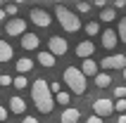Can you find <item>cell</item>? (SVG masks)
<instances>
[{
  "label": "cell",
  "mask_w": 126,
  "mask_h": 123,
  "mask_svg": "<svg viewBox=\"0 0 126 123\" xmlns=\"http://www.w3.org/2000/svg\"><path fill=\"white\" fill-rule=\"evenodd\" d=\"M31 99H33L36 109L41 111V114H50L52 107H55V97L50 92L48 88V81H43V78H36L31 83Z\"/></svg>",
  "instance_id": "obj_1"
},
{
  "label": "cell",
  "mask_w": 126,
  "mask_h": 123,
  "mask_svg": "<svg viewBox=\"0 0 126 123\" xmlns=\"http://www.w3.org/2000/svg\"><path fill=\"white\" fill-rule=\"evenodd\" d=\"M55 19L60 21V26L67 31V33H76L81 28V19H79L76 12H71L69 7L64 5H55Z\"/></svg>",
  "instance_id": "obj_2"
},
{
  "label": "cell",
  "mask_w": 126,
  "mask_h": 123,
  "mask_svg": "<svg viewBox=\"0 0 126 123\" xmlns=\"http://www.w3.org/2000/svg\"><path fill=\"white\" fill-rule=\"evenodd\" d=\"M64 83L69 85V90L74 95H83L88 83H86V74L79 66H67L64 69Z\"/></svg>",
  "instance_id": "obj_3"
},
{
  "label": "cell",
  "mask_w": 126,
  "mask_h": 123,
  "mask_svg": "<svg viewBox=\"0 0 126 123\" xmlns=\"http://www.w3.org/2000/svg\"><path fill=\"white\" fill-rule=\"evenodd\" d=\"M48 50L55 57H64L69 52V43H67V38H62V36H50L48 38Z\"/></svg>",
  "instance_id": "obj_4"
},
{
  "label": "cell",
  "mask_w": 126,
  "mask_h": 123,
  "mask_svg": "<svg viewBox=\"0 0 126 123\" xmlns=\"http://www.w3.org/2000/svg\"><path fill=\"white\" fill-rule=\"evenodd\" d=\"M29 17H31V24H36V26H41V28H48L50 24H52L50 12L48 10H41V7H33V10L29 12Z\"/></svg>",
  "instance_id": "obj_5"
},
{
  "label": "cell",
  "mask_w": 126,
  "mask_h": 123,
  "mask_svg": "<svg viewBox=\"0 0 126 123\" xmlns=\"http://www.w3.org/2000/svg\"><path fill=\"white\" fill-rule=\"evenodd\" d=\"M24 31H26V19H21V17H12V19L5 24V33H7V36L19 38Z\"/></svg>",
  "instance_id": "obj_6"
},
{
  "label": "cell",
  "mask_w": 126,
  "mask_h": 123,
  "mask_svg": "<svg viewBox=\"0 0 126 123\" xmlns=\"http://www.w3.org/2000/svg\"><path fill=\"white\" fill-rule=\"evenodd\" d=\"M93 111H95V114H98V116H110V114H114V102L112 99H105V97H102V99H95V102H93Z\"/></svg>",
  "instance_id": "obj_7"
},
{
  "label": "cell",
  "mask_w": 126,
  "mask_h": 123,
  "mask_svg": "<svg viewBox=\"0 0 126 123\" xmlns=\"http://www.w3.org/2000/svg\"><path fill=\"white\" fill-rule=\"evenodd\" d=\"M100 66L105 71H110V69H124L126 66V55H110L100 62Z\"/></svg>",
  "instance_id": "obj_8"
},
{
  "label": "cell",
  "mask_w": 126,
  "mask_h": 123,
  "mask_svg": "<svg viewBox=\"0 0 126 123\" xmlns=\"http://www.w3.org/2000/svg\"><path fill=\"white\" fill-rule=\"evenodd\" d=\"M100 43H102V48L105 50H114L117 48V43H119V36L114 28H105L102 33H100Z\"/></svg>",
  "instance_id": "obj_9"
},
{
  "label": "cell",
  "mask_w": 126,
  "mask_h": 123,
  "mask_svg": "<svg viewBox=\"0 0 126 123\" xmlns=\"http://www.w3.org/2000/svg\"><path fill=\"white\" fill-rule=\"evenodd\" d=\"M19 38H21V48L29 50V52H33V50L41 48V38H38L36 33H29V31H24Z\"/></svg>",
  "instance_id": "obj_10"
},
{
  "label": "cell",
  "mask_w": 126,
  "mask_h": 123,
  "mask_svg": "<svg viewBox=\"0 0 126 123\" xmlns=\"http://www.w3.org/2000/svg\"><path fill=\"white\" fill-rule=\"evenodd\" d=\"M36 62L41 64V66H45V69H52L57 64V57L50 52V50H41L38 55H36Z\"/></svg>",
  "instance_id": "obj_11"
},
{
  "label": "cell",
  "mask_w": 126,
  "mask_h": 123,
  "mask_svg": "<svg viewBox=\"0 0 126 123\" xmlns=\"http://www.w3.org/2000/svg\"><path fill=\"white\" fill-rule=\"evenodd\" d=\"M81 118V111L76 107H64V111L60 114V123H79Z\"/></svg>",
  "instance_id": "obj_12"
},
{
  "label": "cell",
  "mask_w": 126,
  "mask_h": 123,
  "mask_svg": "<svg viewBox=\"0 0 126 123\" xmlns=\"http://www.w3.org/2000/svg\"><path fill=\"white\" fill-rule=\"evenodd\" d=\"M93 52H95L93 40H81V43L76 45V57H81V59H83V57H91Z\"/></svg>",
  "instance_id": "obj_13"
},
{
  "label": "cell",
  "mask_w": 126,
  "mask_h": 123,
  "mask_svg": "<svg viewBox=\"0 0 126 123\" xmlns=\"http://www.w3.org/2000/svg\"><path fill=\"white\" fill-rule=\"evenodd\" d=\"M10 111H12V114H17V116H21V114L26 111V102H24L19 95H14L12 99H10Z\"/></svg>",
  "instance_id": "obj_14"
},
{
  "label": "cell",
  "mask_w": 126,
  "mask_h": 123,
  "mask_svg": "<svg viewBox=\"0 0 126 123\" xmlns=\"http://www.w3.org/2000/svg\"><path fill=\"white\" fill-rule=\"evenodd\" d=\"M14 69H17V74H29V71L33 69V59H29V57H21V59H17Z\"/></svg>",
  "instance_id": "obj_15"
},
{
  "label": "cell",
  "mask_w": 126,
  "mask_h": 123,
  "mask_svg": "<svg viewBox=\"0 0 126 123\" xmlns=\"http://www.w3.org/2000/svg\"><path fill=\"white\" fill-rule=\"evenodd\" d=\"M81 71H83L86 76H95L98 74V64L91 59V57H83V64H81Z\"/></svg>",
  "instance_id": "obj_16"
},
{
  "label": "cell",
  "mask_w": 126,
  "mask_h": 123,
  "mask_svg": "<svg viewBox=\"0 0 126 123\" xmlns=\"http://www.w3.org/2000/svg\"><path fill=\"white\" fill-rule=\"evenodd\" d=\"M10 59H12V45L0 38V62H10Z\"/></svg>",
  "instance_id": "obj_17"
},
{
  "label": "cell",
  "mask_w": 126,
  "mask_h": 123,
  "mask_svg": "<svg viewBox=\"0 0 126 123\" xmlns=\"http://www.w3.org/2000/svg\"><path fill=\"white\" fill-rule=\"evenodd\" d=\"M117 19V10L114 7H102V12H100V21H105V24H110V21Z\"/></svg>",
  "instance_id": "obj_18"
},
{
  "label": "cell",
  "mask_w": 126,
  "mask_h": 123,
  "mask_svg": "<svg viewBox=\"0 0 126 123\" xmlns=\"http://www.w3.org/2000/svg\"><path fill=\"white\" fill-rule=\"evenodd\" d=\"M95 85L98 88H110L112 85V76L110 74H95Z\"/></svg>",
  "instance_id": "obj_19"
},
{
  "label": "cell",
  "mask_w": 126,
  "mask_h": 123,
  "mask_svg": "<svg viewBox=\"0 0 126 123\" xmlns=\"http://www.w3.org/2000/svg\"><path fill=\"white\" fill-rule=\"evenodd\" d=\"M55 102L60 104V107H69L71 95H69V92H62V90H57V92H55Z\"/></svg>",
  "instance_id": "obj_20"
},
{
  "label": "cell",
  "mask_w": 126,
  "mask_h": 123,
  "mask_svg": "<svg viewBox=\"0 0 126 123\" xmlns=\"http://www.w3.org/2000/svg\"><path fill=\"white\" fill-rule=\"evenodd\" d=\"M117 36H119V40L126 45V17H121L119 24H117Z\"/></svg>",
  "instance_id": "obj_21"
},
{
  "label": "cell",
  "mask_w": 126,
  "mask_h": 123,
  "mask_svg": "<svg viewBox=\"0 0 126 123\" xmlns=\"http://www.w3.org/2000/svg\"><path fill=\"white\" fill-rule=\"evenodd\" d=\"M12 85H14V88H17V90H24V88H26V85H29V81H26V76H24V74H19V76H14V78H12Z\"/></svg>",
  "instance_id": "obj_22"
},
{
  "label": "cell",
  "mask_w": 126,
  "mask_h": 123,
  "mask_svg": "<svg viewBox=\"0 0 126 123\" xmlns=\"http://www.w3.org/2000/svg\"><path fill=\"white\" fill-rule=\"evenodd\" d=\"M86 33L88 36H98L100 33V24L98 21H88V24H86Z\"/></svg>",
  "instance_id": "obj_23"
},
{
  "label": "cell",
  "mask_w": 126,
  "mask_h": 123,
  "mask_svg": "<svg viewBox=\"0 0 126 123\" xmlns=\"http://www.w3.org/2000/svg\"><path fill=\"white\" fill-rule=\"evenodd\" d=\"M17 12H19V5H17V2H7L5 5V14L7 17H14Z\"/></svg>",
  "instance_id": "obj_24"
},
{
  "label": "cell",
  "mask_w": 126,
  "mask_h": 123,
  "mask_svg": "<svg viewBox=\"0 0 126 123\" xmlns=\"http://www.w3.org/2000/svg\"><path fill=\"white\" fill-rule=\"evenodd\" d=\"M7 85H12V76L10 74H0V88H7Z\"/></svg>",
  "instance_id": "obj_25"
},
{
  "label": "cell",
  "mask_w": 126,
  "mask_h": 123,
  "mask_svg": "<svg viewBox=\"0 0 126 123\" xmlns=\"http://www.w3.org/2000/svg\"><path fill=\"white\" fill-rule=\"evenodd\" d=\"M76 7H79V12H81V14L91 12V2H86V0H79V2H76Z\"/></svg>",
  "instance_id": "obj_26"
},
{
  "label": "cell",
  "mask_w": 126,
  "mask_h": 123,
  "mask_svg": "<svg viewBox=\"0 0 126 123\" xmlns=\"http://www.w3.org/2000/svg\"><path fill=\"white\" fill-rule=\"evenodd\" d=\"M114 111H126V97H119L114 104Z\"/></svg>",
  "instance_id": "obj_27"
},
{
  "label": "cell",
  "mask_w": 126,
  "mask_h": 123,
  "mask_svg": "<svg viewBox=\"0 0 126 123\" xmlns=\"http://www.w3.org/2000/svg\"><path fill=\"white\" fill-rule=\"evenodd\" d=\"M114 97H117V99H119V97H126V88H124V85L114 88Z\"/></svg>",
  "instance_id": "obj_28"
},
{
  "label": "cell",
  "mask_w": 126,
  "mask_h": 123,
  "mask_svg": "<svg viewBox=\"0 0 126 123\" xmlns=\"http://www.w3.org/2000/svg\"><path fill=\"white\" fill-rule=\"evenodd\" d=\"M86 123H102V116L93 114V116H88V118H86Z\"/></svg>",
  "instance_id": "obj_29"
},
{
  "label": "cell",
  "mask_w": 126,
  "mask_h": 123,
  "mask_svg": "<svg viewBox=\"0 0 126 123\" xmlns=\"http://www.w3.org/2000/svg\"><path fill=\"white\" fill-rule=\"evenodd\" d=\"M7 114H10V111H7L5 107H0V123H2V121H7Z\"/></svg>",
  "instance_id": "obj_30"
},
{
  "label": "cell",
  "mask_w": 126,
  "mask_h": 123,
  "mask_svg": "<svg viewBox=\"0 0 126 123\" xmlns=\"http://www.w3.org/2000/svg\"><path fill=\"white\" fill-rule=\"evenodd\" d=\"M48 88H50V92H57V90H60V83L52 81V83H48Z\"/></svg>",
  "instance_id": "obj_31"
},
{
  "label": "cell",
  "mask_w": 126,
  "mask_h": 123,
  "mask_svg": "<svg viewBox=\"0 0 126 123\" xmlns=\"http://www.w3.org/2000/svg\"><path fill=\"white\" fill-rule=\"evenodd\" d=\"M21 123H38V118H36V116H24Z\"/></svg>",
  "instance_id": "obj_32"
},
{
  "label": "cell",
  "mask_w": 126,
  "mask_h": 123,
  "mask_svg": "<svg viewBox=\"0 0 126 123\" xmlns=\"http://www.w3.org/2000/svg\"><path fill=\"white\" fill-rule=\"evenodd\" d=\"M93 5H95V7H100V10H102V7L107 5V0H95V2H93Z\"/></svg>",
  "instance_id": "obj_33"
},
{
  "label": "cell",
  "mask_w": 126,
  "mask_h": 123,
  "mask_svg": "<svg viewBox=\"0 0 126 123\" xmlns=\"http://www.w3.org/2000/svg\"><path fill=\"white\" fill-rule=\"evenodd\" d=\"M126 5V0H114V7H124Z\"/></svg>",
  "instance_id": "obj_34"
},
{
  "label": "cell",
  "mask_w": 126,
  "mask_h": 123,
  "mask_svg": "<svg viewBox=\"0 0 126 123\" xmlns=\"http://www.w3.org/2000/svg\"><path fill=\"white\" fill-rule=\"evenodd\" d=\"M117 123H126V111H124V114H121L119 118H117Z\"/></svg>",
  "instance_id": "obj_35"
},
{
  "label": "cell",
  "mask_w": 126,
  "mask_h": 123,
  "mask_svg": "<svg viewBox=\"0 0 126 123\" xmlns=\"http://www.w3.org/2000/svg\"><path fill=\"white\" fill-rule=\"evenodd\" d=\"M5 17H7V14H5V10H0V21L5 19Z\"/></svg>",
  "instance_id": "obj_36"
},
{
  "label": "cell",
  "mask_w": 126,
  "mask_h": 123,
  "mask_svg": "<svg viewBox=\"0 0 126 123\" xmlns=\"http://www.w3.org/2000/svg\"><path fill=\"white\" fill-rule=\"evenodd\" d=\"M121 76H124V81H126V66H124V69H121Z\"/></svg>",
  "instance_id": "obj_37"
},
{
  "label": "cell",
  "mask_w": 126,
  "mask_h": 123,
  "mask_svg": "<svg viewBox=\"0 0 126 123\" xmlns=\"http://www.w3.org/2000/svg\"><path fill=\"white\" fill-rule=\"evenodd\" d=\"M14 2H17V5H21V2H26V0H14Z\"/></svg>",
  "instance_id": "obj_38"
},
{
  "label": "cell",
  "mask_w": 126,
  "mask_h": 123,
  "mask_svg": "<svg viewBox=\"0 0 126 123\" xmlns=\"http://www.w3.org/2000/svg\"><path fill=\"white\" fill-rule=\"evenodd\" d=\"M2 2H10V0H2Z\"/></svg>",
  "instance_id": "obj_39"
},
{
  "label": "cell",
  "mask_w": 126,
  "mask_h": 123,
  "mask_svg": "<svg viewBox=\"0 0 126 123\" xmlns=\"http://www.w3.org/2000/svg\"><path fill=\"white\" fill-rule=\"evenodd\" d=\"M74 2H79V0H74Z\"/></svg>",
  "instance_id": "obj_40"
},
{
  "label": "cell",
  "mask_w": 126,
  "mask_h": 123,
  "mask_svg": "<svg viewBox=\"0 0 126 123\" xmlns=\"http://www.w3.org/2000/svg\"><path fill=\"white\" fill-rule=\"evenodd\" d=\"M0 95H2V92H0Z\"/></svg>",
  "instance_id": "obj_41"
}]
</instances>
